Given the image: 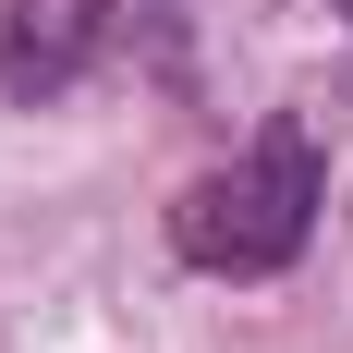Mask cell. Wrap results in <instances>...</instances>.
I'll return each mask as SVG.
<instances>
[{"label":"cell","instance_id":"6da1fadb","mask_svg":"<svg viewBox=\"0 0 353 353\" xmlns=\"http://www.w3.org/2000/svg\"><path fill=\"white\" fill-rule=\"evenodd\" d=\"M317 208H329V159L305 122H268L256 146H232L219 171H195L171 195V256L208 268V281H281L292 256L317 244Z\"/></svg>","mask_w":353,"mask_h":353},{"label":"cell","instance_id":"7a4b0ae2","mask_svg":"<svg viewBox=\"0 0 353 353\" xmlns=\"http://www.w3.org/2000/svg\"><path fill=\"white\" fill-rule=\"evenodd\" d=\"M171 37V0H0V98H73V85H98V73L146 61Z\"/></svg>","mask_w":353,"mask_h":353}]
</instances>
